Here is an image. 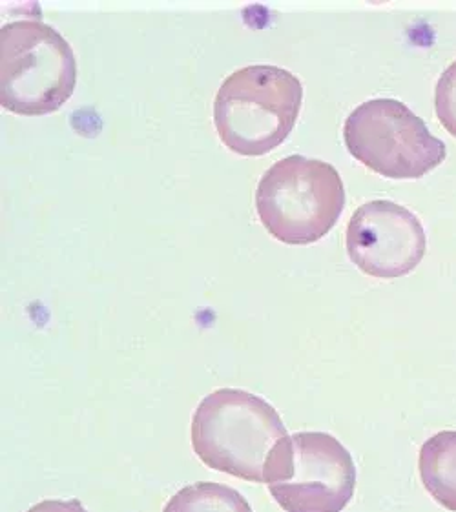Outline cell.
I'll return each instance as SVG.
<instances>
[{
  "instance_id": "cell-1",
  "label": "cell",
  "mask_w": 456,
  "mask_h": 512,
  "mask_svg": "<svg viewBox=\"0 0 456 512\" xmlns=\"http://www.w3.org/2000/svg\"><path fill=\"white\" fill-rule=\"evenodd\" d=\"M287 436L278 410L247 390H214L192 418L197 458L214 471L252 483H265L270 454Z\"/></svg>"
},
{
  "instance_id": "cell-2",
  "label": "cell",
  "mask_w": 456,
  "mask_h": 512,
  "mask_svg": "<svg viewBox=\"0 0 456 512\" xmlns=\"http://www.w3.org/2000/svg\"><path fill=\"white\" fill-rule=\"evenodd\" d=\"M301 103L303 84L294 73L269 64L245 66L228 75L216 95L219 139L234 154H269L291 134Z\"/></svg>"
},
{
  "instance_id": "cell-3",
  "label": "cell",
  "mask_w": 456,
  "mask_h": 512,
  "mask_svg": "<svg viewBox=\"0 0 456 512\" xmlns=\"http://www.w3.org/2000/svg\"><path fill=\"white\" fill-rule=\"evenodd\" d=\"M345 186L332 164L289 155L272 164L256 188V212L272 237L287 245H311L342 216Z\"/></svg>"
},
{
  "instance_id": "cell-4",
  "label": "cell",
  "mask_w": 456,
  "mask_h": 512,
  "mask_svg": "<svg viewBox=\"0 0 456 512\" xmlns=\"http://www.w3.org/2000/svg\"><path fill=\"white\" fill-rule=\"evenodd\" d=\"M77 61L70 42L37 19L0 28V104L19 115L57 112L75 90Z\"/></svg>"
},
{
  "instance_id": "cell-5",
  "label": "cell",
  "mask_w": 456,
  "mask_h": 512,
  "mask_svg": "<svg viewBox=\"0 0 456 512\" xmlns=\"http://www.w3.org/2000/svg\"><path fill=\"white\" fill-rule=\"evenodd\" d=\"M351 452L327 432H296L270 454L265 483L285 512H343L356 489Z\"/></svg>"
},
{
  "instance_id": "cell-6",
  "label": "cell",
  "mask_w": 456,
  "mask_h": 512,
  "mask_svg": "<svg viewBox=\"0 0 456 512\" xmlns=\"http://www.w3.org/2000/svg\"><path fill=\"white\" fill-rule=\"evenodd\" d=\"M343 141L358 163L387 179H420L446 161V144L396 99L365 101L349 113Z\"/></svg>"
},
{
  "instance_id": "cell-7",
  "label": "cell",
  "mask_w": 456,
  "mask_h": 512,
  "mask_svg": "<svg viewBox=\"0 0 456 512\" xmlns=\"http://www.w3.org/2000/svg\"><path fill=\"white\" fill-rule=\"evenodd\" d=\"M422 221L409 208L376 199L360 206L347 226V254L367 276L396 279L415 270L425 256Z\"/></svg>"
},
{
  "instance_id": "cell-8",
  "label": "cell",
  "mask_w": 456,
  "mask_h": 512,
  "mask_svg": "<svg viewBox=\"0 0 456 512\" xmlns=\"http://www.w3.org/2000/svg\"><path fill=\"white\" fill-rule=\"evenodd\" d=\"M418 471L431 498L447 511L456 512V431L438 432L425 441Z\"/></svg>"
},
{
  "instance_id": "cell-9",
  "label": "cell",
  "mask_w": 456,
  "mask_h": 512,
  "mask_svg": "<svg viewBox=\"0 0 456 512\" xmlns=\"http://www.w3.org/2000/svg\"><path fill=\"white\" fill-rule=\"evenodd\" d=\"M163 512H252V507L228 485L199 482L177 491Z\"/></svg>"
},
{
  "instance_id": "cell-10",
  "label": "cell",
  "mask_w": 456,
  "mask_h": 512,
  "mask_svg": "<svg viewBox=\"0 0 456 512\" xmlns=\"http://www.w3.org/2000/svg\"><path fill=\"white\" fill-rule=\"evenodd\" d=\"M435 112L440 124L456 137V61L447 66L436 82Z\"/></svg>"
},
{
  "instance_id": "cell-11",
  "label": "cell",
  "mask_w": 456,
  "mask_h": 512,
  "mask_svg": "<svg viewBox=\"0 0 456 512\" xmlns=\"http://www.w3.org/2000/svg\"><path fill=\"white\" fill-rule=\"evenodd\" d=\"M28 512H88L79 500H44L33 505Z\"/></svg>"
}]
</instances>
